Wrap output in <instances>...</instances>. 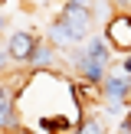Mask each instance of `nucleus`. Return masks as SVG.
Masks as SVG:
<instances>
[{"instance_id":"obj_1","label":"nucleus","mask_w":131,"mask_h":134,"mask_svg":"<svg viewBox=\"0 0 131 134\" xmlns=\"http://www.w3.org/2000/svg\"><path fill=\"white\" fill-rule=\"evenodd\" d=\"M56 16L69 26V33H72V39H75V43H85V39H89L92 20H95V10H92V7H79V3H69V0H66V3L59 7Z\"/></svg>"},{"instance_id":"obj_2","label":"nucleus","mask_w":131,"mask_h":134,"mask_svg":"<svg viewBox=\"0 0 131 134\" xmlns=\"http://www.w3.org/2000/svg\"><path fill=\"white\" fill-rule=\"evenodd\" d=\"M105 39L111 43V49L118 56H131V13L128 10H115L105 23Z\"/></svg>"},{"instance_id":"obj_3","label":"nucleus","mask_w":131,"mask_h":134,"mask_svg":"<svg viewBox=\"0 0 131 134\" xmlns=\"http://www.w3.org/2000/svg\"><path fill=\"white\" fill-rule=\"evenodd\" d=\"M39 46V36L33 30H13L10 36H7V52H10V62H23L30 65L33 52H36Z\"/></svg>"},{"instance_id":"obj_4","label":"nucleus","mask_w":131,"mask_h":134,"mask_svg":"<svg viewBox=\"0 0 131 134\" xmlns=\"http://www.w3.org/2000/svg\"><path fill=\"white\" fill-rule=\"evenodd\" d=\"M102 98L105 102L128 105V98H131V75L121 72V69H111L108 79H105V85H102Z\"/></svg>"},{"instance_id":"obj_5","label":"nucleus","mask_w":131,"mask_h":134,"mask_svg":"<svg viewBox=\"0 0 131 134\" xmlns=\"http://www.w3.org/2000/svg\"><path fill=\"white\" fill-rule=\"evenodd\" d=\"M82 52H85L89 59H95V62H105V65L111 69V59H115V49H111V43H108L105 36H95V33H92V36H89V39L82 43Z\"/></svg>"},{"instance_id":"obj_6","label":"nucleus","mask_w":131,"mask_h":134,"mask_svg":"<svg viewBox=\"0 0 131 134\" xmlns=\"http://www.w3.org/2000/svg\"><path fill=\"white\" fill-rule=\"evenodd\" d=\"M56 65H59L56 46H52V43H46V39H39L36 52H33V59H30V69H33V72H52Z\"/></svg>"},{"instance_id":"obj_7","label":"nucleus","mask_w":131,"mask_h":134,"mask_svg":"<svg viewBox=\"0 0 131 134\" xmlns=\"http://www.w3.org/2000/svg\"><path fill=\"white\" fill-rule=\"evenodd\" d=\"M72 134H105V121H102L98 115H85L82 124H79Z\"/></svg>"},{"instance_id":"obj_8","label":"nucleus","mask_w":131,"mask_h":134,"mask_svg":"<svg viewBox=\"0 0 131 134\" xmlns=\"http://www.w3.org/2000/svg\"><path fill=\"white\" fill-rule=\"evenodd\" d=\"M10 65V52H7V46H0V72Z\"/></svg>"},{"instance_id":"obj_9","label":"nucleus","mask_w":131,"mask_h":134,"mask_svg":"<svg viewBox=\"0 0 131 134\" xmlns=\"http://www.w3.org/2000/svg\"><path fill=\"white\" fill-rule=\"evenodd\" d=\"M118 69H121V72H128V75H131V56H124V59H121V65H118Z\"/></svg>"},{"instance_id":"obj_10","label":"nucleus","mask_w":131,"mask_h":134,"mask_svg":"<svg viewBox=\"0 0 131 134\" xmlns=\"http://www.w3.org/2000/svg\"><path fill=\"white\" fill-rule=\"evenodd\" d=\"M7 92H10V85H7V82H0V98H3Z\"/></svg>"},{"instance_id":"obj_11","label":"nucleus","mask_w":131,"mask_h":134,"mask_svg":"<svg viewBox=\"0 0 131 134\" xmlns=\"http://www.w3.org/2000/svg\"><path fill=\"white\" fill-rule=\"evenodd\" d=\"M3 30H7V16L0 13V33H3Z\"/></svg>"},{"instance_id":"obj_12","label":"nucleus","mask_w":131,"mask_h":134,"mask_svg":"<svg viewBox=\"0 0 131 134\" xmlns=\"http://www.w3.org/2000/svg\"><path fill=\"white\" fill-rule=\"evenodd\" d=\"M39 3H52V0H39Z\"/></svg>"}]
</instances>
